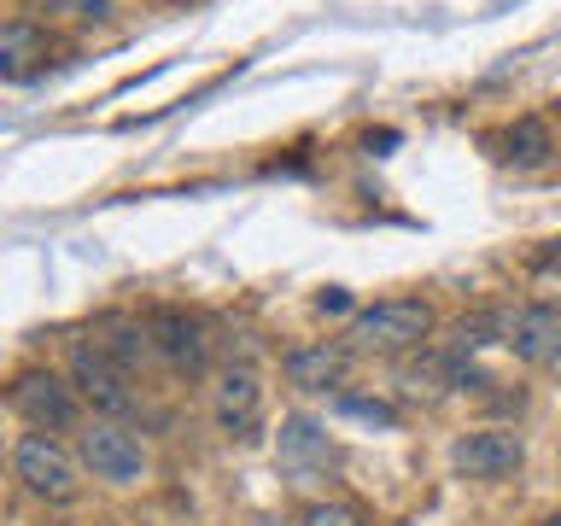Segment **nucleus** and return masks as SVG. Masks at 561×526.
Masks as SVG:
<instances>
[{"label":"nucleus","instance_id":"nucleus-1","mask_svg":"<svg viewBox=\"0 0 561 526\" xmlns=\"http://www.w3.org/2000/svg\"><path fill=\"white\" fill-rule=\"evenodd\" d=\"M433 333V305L427 298H380L351 316L345 340L351 351H368V357H403V351H421Z\"/></svg>","mask_w":561,"mask_h":526},{"label":"nucleus","instance_id":"nucleus-2","mask_svg":"<svg viewBox=\"0 0 561 526\" xmlns=\"http://www.w3.org/2000/svg\"><path fill=\"white\" fill-rule=\"evenodd\" d=\"M12 473H18V485H24L30 498H42V503H70L77 485H82L77 456H70L53 433H24L18 438L12 445Z\"/></svg>","mask_w":561,"mask_h":526},{"label":"nucleus","instance_id":"nucleus-3","mask_svg":"<svg viewBox=\"0 0 561 526\" xmlns=\"http://www.w3.org/2000/svg\"><path fill=\"white\" fill-rule=\"evenodd\" d=\"M70 380H77V392L94 403L105 421H129V415H140V392L129 386L135 375H129V368H117L100 345H88V340L70 345Z\"/></svg>","mask_w":561,"mask_h":526},{"label":"nucleus","instance_id":"nucleus-4","mask_svg":"<svg viewBox=\"0 0 561 526\" xmlns=\"http://www.w3.org/2000/svg\"><path fill=\"white\" fill-rule=\"evenodd\" d=\"M77 450H82V468L94 473V480H105V485L147 480V445H140L123 421H88Z\"/></svg>","mask_w":561,"mask_h":526},{"label":"nucleus","instance_id":"nucleus-5","mask_svg":"<svg viewBox=\"0 0 561 526\" xmlns=\"http://www.w3.org/2000/svg\"><path fill=\"white\" fill-rule=\"evenodd\" d=\"M12 410L30 421L35 433H65V427H77V380H65V375H53V368H24V375L12 380Z\"/></svg>","mask_w":561,"mask_h":526},{"label":"nucleus","instance_id":"nucleus-6","mask_svg":"<svg viewBox=\"0 0 561 526\" xmlns=\"http://www.w3.org/2000/svg\"><path fill=\"white\" fill-rule=\"evenodd\" d=\"M210 410H217V427L228 438H252L263 427V380L252 363H228L217 386H210Z\"/></svg>","mask_w":561,"mask_h":526},{"label":"nucleus","instance_id":"nucleus-7","mask_svg":"<svg viewBox=\"0 0 561 526\" xmlns=\"http://www.w3.org/2000/svg\"><path fill=\"white\" fill-rule=\"evenodd\" d=\"M526 462V445L520 433L508 427H473L450 445V468L462 473V480H503V473H515Z\"/></svg>","mask_w":561,"mask_h":526},{"label":"nucleus","instance_id":"nucleus-8","mask_svg":"<svg viewBox=\"0 0 561 526\" xmlns=\"http://www.w3.org/2000/svg\"><path fill=\"white\" fill-rule=\"evenodd\" d=\"M275 462H280V473H287L293 485L328 480L333 445H328L322 421H310V415H287V421H280V433H275Z\"/></svg>","mask_w":561,"mask_h":526},{"label":"nucleus","instance_id":"nucleus-9","mask_svg":"<svg viewBox=\"0 0 561 526\" xmlns=\"http://www.w3.org/2000/svg\"><path fill=\"white\" fill-rule=\"evenodd\" d=\"M503 345L515 351L520 363L550 368L561 363V310L556 305H520L503 316Z\"/></svg>","mask_w":561,"mask_h":526},{"label":"nucleus","instance_id":"nucleus-10","mask_svg":"<svg viewBox=\"0 0 561 526\" xmlns=\"http://www.w3.org/2000/svg\"><path fill=\"white\" fill-rule=\"evenodd\" d=\"M147 328H152V351H158V363H170L175 375H205V363H210V340H205V328L193 322L187 310H152V316H147Z\"/></svg>","mask_w":561,"mask_h":526},{"label":"nucleus","instance_id":"nucleus-11","mask_svg":"<svg viewBox=\"0 0 561 526\" xmlns=\"http://www.w3.org/2000/svg\"><path fill=\"white\" fill-rule=\"evenodd\" d=\"M345 345L333 340H305L293 345L287 357H280V375H287V386H298V392H333V386L345 380Z\"/></svg>","mask_w":561,"mask_h":526},{"label":"nucleus","instance_id":"nucleus-12","mask_svg":"<svg viewBox=\"0 0 561 526\" xmlns=\"http://www.w3.org/2000/svg\"><path fill=\"white\" fill-rule=\"evenodd\" d=\"M47 53H53V35L47 24H35V18H7V30H0V77L7 82H24L35 77V70L47 65Z\"/></svg>","mask_w":561,"mask_h":526},{"label":"nucleus","instance_id":"nucleus-13","mask_svg":"<svg viewBox=\"0 0 561 526\" xmlns=\"http://www.w3.org/2000/svg\"><path fill=\"white\" fill-rule=\"evenodd\" d=\"M94 345L117 368H129V375H140V368L158 357V351H152V328L135 322V316H100V322H94Z\"/></svg>","mask_w":561,"mask_h":526},{"label":"nucleus","instance_id":"nucleus-14","mask_svg":"<svg viewBox=\"0 0 561 526\" xmlns=\"http://www.w3.org/2000/svg\"><path fill=\"white\" fill-rule=\"evenodd\" d=\"M497 158H503V164H515V170H538L543 164V158H550L556 152V140H550V123H543V117H515V123H508V129L497 135Z\"/></svg>","mask_w":561,"mask_h":526},{"label":"nucleus","instance_id":"nucleus-15","mask_svg":"<svg viewBox=\"0 0 561 526\" xmlns=\"http://www.w3.org/2000/svg\"><path fill=\"white\" fill-rule=\"evenodd\" d=\"M333 410L340 415H357V421H375V427H398V410L386 398H357V392H333Z\"/></svg>","mask_w":561,"mask_h":526},{"label":"nucleus","instance_id":"nucleus-16","mask_svg":"<svg viewBox=\"0 0 561 526\" xmlns=\"http://www.w3.org/2000/svg\"><path fill=\"white\" fill-rule=\"evenodd\" d=\"M305 526H368V521H363L357 503H310Z\"/></svg>","mask_w":561,"mask_h":526},{"label":"nucleus","instance_id":"nucleus-17","mask_svg":"<svg viewBox=\"0 0 561 526\" xmlns=\"http://www.w3.org/2000/svg\"><path fill=\"white\" fill-rule=\"evenodd\" d=\"M35 7L70 12V18H82V24H105V18H112V0H35Z\"/></svg>","mask_w":561,"mask_h":526},{"label":"nucleus","instance_id":"nucleus-18","mask_svg":"<svg viewBox=\"0 0 561 526\" xmlns=\"http://www.w3.org/2000/svg\"><path fill=\"white\" fill-rule=\"evenodd\" d=\"M533 270H543V275H561V235H556V240H543L538 252H533Z\"/></svg>","mask_w":561,"mask_h":526},{"label":"nucleus","instance_id":"nucleus-19","mask_svg":"<svg viewBox=\"0 0 561 526\" xmlns=\"http://www.w3.org/2000/svg\"><path fill=\"white\" fill-rule=\"evenodd\" d=\"M316 310H322V316H340V310H351V293H345V287H328L322 298H316Z\"/></svg>","mask_w":561,"mask_h":526},{"label":"nucleus","instance_id":"nucleus-20","mask_svg":"<svg viewBox=\"0 0 561 526\" xmlns=\"http://www.w3.org/2000/svg\"><path fill=\"white\" fill-rule=\"evenodd\" d=\"M152 7H187V0H152Z\"/></svg>","mask_w":561,"mask_h":526},{"label":"nucleus","instance_id":"nucleus-21","mask_svg":"<svg viewBox=\"0 0 561 526\" xmlns=\"http://www.w3.org/2000/svg\"><path fill=\"white\" fill-rule=\"evenodd\" d=\"M543 526H561V508H556V515H550V521H543Z\"/></svg>","mask_w":561,"mask_h":526},{"label":"nucleus","instance_id":"nucleus-22","mask_svg":"<svg viewBox=\"0 0 561 526\" xmlns=\"http://www.w3.org/2000/svg\"><path fill=\"white\" fill-rule=\"evenodd\" d=\"M100 526H117V521H100Z\"/></svg>","mask_w":561,"mask_h":526}]
</instances>
